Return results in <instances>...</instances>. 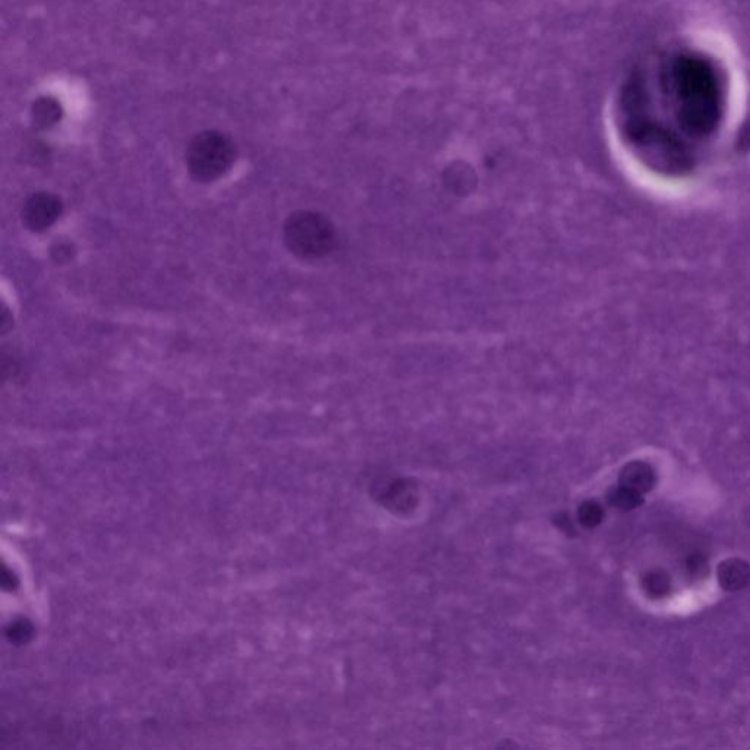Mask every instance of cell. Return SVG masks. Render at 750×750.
I'll list each match as a JSON object with an SVG mask.
<instances>
[{
    "mask_svg": "<svg viewBox=\"0 0 750 750\" xmlns=\"http://www.w3.org/2000/svg\"><path fill=\"white\" fill-rule=\"evenodd\" d=\"M12 326H14V320H12V315L9 314L8 308L3 305L2 310V333H8L9 330L12 329Z\"/></svg>",
    "mask_w": 750,
    "mask_h": 750,
    "instance_id": "obj_13",
    "label": "cell"
},
{
    "mask_svg": "<svg viewBox=\"0 0 750 750\" xmlns=\"http://www.w3.org/2000/svg\"><path fill=\"white\" fill-rule=\"evenodd\" d=\"M667 100L664 115L619 121L620 134L646 169L664 178L693 172L701 148L714 137L723 119V93L709 63L682 56L661 75Z\"/></svg>",
    "mask_w": 750,
    "mask_h": 750,
    "instance_id": "obj_1",
    "label": "cell"
},
{
    "mask_svg": "<svg viewBox=\"0 0 750 750\" xmlns=\"http://www.w3.org/2000/svg\"><path fill=\"white\" fill-rule=\"evenodd\" d=\"M646 585H648L649 589H654V591H660L661 588L666 589L667 582L664 576L654 575V576H649L648 582H646Z\"/></svg>",
    "mask_w": 750,
    "mask_h": 750,
    "instance_id": "obj_12",
    "label": "cell"
},
{
    "mask_svg": "<svg viewBox=\"0 0 750 750\" xmlns=\"http://www.w3.org/2000/svg\"><path fill=\"white\" fill-rule=\"evenodd\" d=\"M655 481H657V477H655L654 469L641 460L627 463L625 468L622 469V474H620V485L630 488V490L636 491L642 496L654 488Z\"/></svg>",
    "mask_w": 750,
    "mask_h": 750,
    "instance_id": "obj_6",
    "label": "cell"
},
{
    "mask_svg": "<svg viewBox=\"0 0 750 750\" xmlns=\"http://www.w3.org/2000/svg\"><path fill=\"white\" fill-rule=\"evenodd\" d=\"M235 160V144L222 132H201L189 143L187 167L195 181L213 182L222 178Z\"/></svg>",
    "mask_w": 750,
    "mask_h": 750,
    "instance_id": "obj_2",
    "label": "cell"
},
{
    "mask_svg": "<svg viewBox=\"0 0 750 750\" xmlns=\"http://www.w3.org/2000/svg\"><path fill=\"white\" fill-rule=\"evenodd\" d=\"M718 582L726 591H739L750 584V564L743 559H727L717 570Z\"/></svg>",
    "mask_w": 750,
    "mask_h": 750,
    "instance_id": "obj_7",
    "label": "cell"
},
{
    "mask_svg": "<svg viewBox=\"0 0 750 750\" xmlns=\"http://www.w3.org/2000/svg\"><path fill=\"white\" fill-rule=\"evenodd\" d=\"M59 110L56 105H44L40 107L39 113L36 115L37 122L43 126L52 125L53 122L58 121Z\"/></svg>",
    "mask_w": 750,
    "mask_h": 750,
    "instance_id": "obj_11",
    "label": "cell"
},
{
    "mask_svg": "<svg viewBox=\"0 0 750 750\" xmlns=\"http://www.w3.org/2000/svg\"><path fill=\"white\" fill-rule=\"evenodd\" d=\"M381 503L392 512L406 513L418 503L417 484L412 481L395 480L381 494Z\"/></svg>",
    "mask_w": 750,
    "mask_h": 750,
    "instance_id": "obj_5",
    "label": "cell"
},
{
    "mask_svg": "<svg viewBox=\"0 0 750 750\" xmlns=\"http://www.w3.org/2000/svg\"><path fill=\"white\" fill-rule=\"evenodd\" d=\"M52 257L56 263H66V261H69L74 257V247H72L71 244H68V242H58V244L53 245Z\"/></svg>",
    "mask_w": 750,
    "mask_h": 750,
    "instance_id": "obj_10",
    "label": "cell"
},
{
    "mask_svg": "<svg viewBox=\"0 0 750 750\" xmlns=\"http://www.w3.org/2000/svg\"><path fill=\"white\" fill-rule=\"evenodd\" d=\"M608 501H610L611 506L616 507V509L625 510V512H627V510H633L636 509V507L641 506V504L644 503V496L636 493V491L630 490V488L620 485V487L613 488V490L608 493Z\"/></svg>",
    "mask_w": 750,
    "mask_h": 750,
    "instance_id": "obj_8",
    "label": "cell"
},
{
    "mask_svg": "<svg viewBox=\"0 0 750 750\" xmlns=\"http://www.w3.org/2000/svg\"><path fill=\"white\" fill-rule=\"evenodd\" d=\"M579 522L585 528H597L604 519V510L597 501H585L578 510Z\"/></svg>",
    "mask_w": 750,
    "mask_h": 750,
    "instance_id": "obj_9",
    "label": "cell"
},
{
    "mask_svg": "<svg viewBox=\"0 0 750 750\" xmlns=\"http://www.w3.org/2000/svg\"><path fill=\"white\" fill-rule=\"evenodd\" d=\"M63 204L58 195L50 192H36L25 201L22 209V220L33 232H44L55 225L62 216Z\"/></svg>",
    "mask_w": 750,
    "mask_h": 750,
    "instance_id": "obj_4",
    "label": "cell"
},
{
    "mask_svg": "<svg viewBox=\"0 0 750 750\" xmlns=\"http://www.w3.org/2000/svg\"><path fill=\"white\" fill-rule=\"evenodd\" d=\"M285 242L293 254L315 257L329 248V226L317 214L305 211L292 214L285 225Z\"/></svg>",
    "mask_w": 750,
    "mask_h": 750,
    "instance_id": "obj_3",
    "label": "cell"
}]
</instances>
